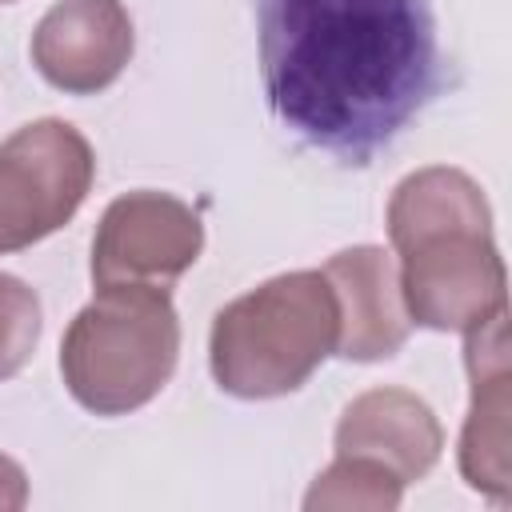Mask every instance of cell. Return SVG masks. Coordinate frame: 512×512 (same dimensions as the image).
I'll list each match as a JSON object with an SVG mask.
<instances>
[{
    "instance_id": "6da1fadb",
    "label": "cell",
    "mask_w": 512,
    "mask_h": 512,
    "mask_svg": "<svg viewBox=\"0 0 512 512\" xmlns=\"http://www.w3.org/2000/svg\"><path fill=\"white\" fill-rule=\"evenodd\" d=\"M428 0H260V76L276 120L316 152L368 164L436 92Z\"/></svg>"
},
{
    "instance_id": "7a4b0ae2",
    "label": "cell",
    "mask_w": 512,
    "mask_h": 512,
    "mask_svg": "<svg viewBox=\"0 0 512 512\" xmlns=\"http://www.w3.org/2000/svg\"><path fill=\"white\" fill-rule=\"evenodd\" d=\"M336 328L340 316L328 276L284 272L216 312L208 364L228 396H288L336 352Z\"/></svg>"
},
{
    "instance_id": "3957f363",
    "label": "cell",
    "mask_w": 512,
    "mask_h": 512,
    "mask_svg": "<svg viewBox=\"0 0 512 512\" xmlns=\"http://www.w3.org/2000/svg\"><path fill=\"white\" fill-rule=\"evenodd\" d=\"M176 356L180 316L168 288L108 284L72 316L60 344V376L80 408L124 416L160 396Z\"/></svg>"
},
{
    "instance_id": "277c9868",
    "label": "cell",
    "mask_w": 512,
    "mask_h": 512,
    "mask_svg": "<svg viewBox=\"0 0 512 512\" xmlns=\"http://www.w3.org/2000/svg\"><path fill=\"white\" fill-rule=\"evenodd\" d=\"M96 176L92 144L68 120L44 116L0 140V256L64 228Z\"/></svg>"
},
{
    "instance_id": "5b68a950",
    "label": "cell",
    "mask_w": 512,
    "mask_h": 512,
    "mask_svg": "<svg viewBox=\"0 0 512 512\" xmlns=\"http://www.w3.org/2000/svg\"><path fill=\"white\" fill-rule=\"evenodd\" d=\"M408 320L432 332H468L508 308V276L492 228L456 224L400 248Z\"/></svg>"
},
{
    "instance_id": "8992f818",
    "label": "cell",
    "mask_w": 512,
    "mask_h": 512,
    "mask_svg": "<svg viewBox=\"0 0 512 512\" xmlns=\"http://www.w3.org/2000/svg\"><path fill=\"white\" fill-rule=\"evenodd\" d=\"M204 224L172 192L116 196L92 236V284H148L172 288L200 256Z\"/></svg>"
},
{
    "instance_id": "52a82bcc",
    "label": "cell",
    "mask_w": 512,
    "mask_h": 512,
    "mask_svg": "<svg viewBox=\"0 0 512 512\" xmlns=\"http://www.w3.org/2000/svg\"><path fill=\"white\" fill-rule=\"evenodd\" d=\"M132 44V16L120 0H56L32 32V64L52 88L96 96L120 80Z\"/></svg>"
},
{
    "instance_id": "ba28073f",
    "label": "cell",
    "mask_w": 512,
    "mask_h": 512,
    "mask_svg": "<svg viewBox=\"0 0 512 512\" xmlns=\"http://www.w3.org/2000/svg\"><path fill=\"white\" fill-rule=\"evenodd\" d=\"M464 364L472 380V404L460 432V476L480 496L508 504L512 496V368H508V308L464 332Z\"/></svg>"
},
{
    "instance_id": "9c48e42d",
    "label": "cell",
    "mask_w": 512,
    "mask_h": 512,
    "mask_svg": "<svg viewBox=\"0 0 512 512\" xmlns=\"http://www.w3.org/2000/svg\"><path fill=\"white\" fill-rule=\"evenodd\" d=\"M320 272L332 284L336 316H340L336 356L356 360V364L396 356L412 332V320L404 308L400 268L392 252L376 244H356V248L336 252Z\"/></svg>"
},
{
    "instance_id": "30bf717a",
    "label": "cell",
    "mask_w": 512,
    "mask_h": 512,
    "mask_svg": "<svg viewBox=\"0 0 512 512\" xmlns=\"http://www.w3.org/2000/svg\"><path fill=\"white\" fill-rule=\"evenodd\" d=\"M444 448L436 412L408 388L360 392L336 424V456H364L396 472L404 484L424 480Z\"/></svg>"
},
{
    "instance_id": "8fae6325",
    "label": "cell",
    "mask_w": 512,
    "mask_h": 512,
    "mask_svg": "<svg viewBox=\"0 0 512 512\" xmlns=\"http://www.w3.org/2000/svg\"><path fill=\"white\" fill-rule=\"evenodd\" d=\"M456 224H476V228H492V208L484 188L448 164H432L420 172H408L392 200H388V240L400 252L404 244H412L416 236L440 232V228H456Z\"/></svg>"
},
{
    "instance_id": "7c38bea8",
    "label": "cell",
    "mask_w": 512,
    "mask_h": 512,
    "mask_svg": "<svg viewBox=\"0 0 512 512\" xmlns=\"http://www.w3.org/2000/svg\"><path fill=\"white\" fill-rule=\"evenodd\" d=\"M404 480L396 472H388L376 460L364 456H336L308 488L304 508L308 512H324V508H356V512H392L400 508L404 496Z\"/></svg>"
},
{
    "instance_id": "4fadbf2b",
    "label": "cell",
    "mask_w": 512,
    "mask_h": 512,
    "mask_svg": "<svg viewBox=\"0 0 512 512\" xmlns=\"http://www.w3.org/2000/svg\"><path fill=\"white\" fill-rule=\"evenodd\" d=\"M44 308L32 284L0 272V380H12L36 352Z\"/></svg>"
},
{
    "instance_id": "5bb4252c",
    "label": "cell",
    "mask_w": 512,
    "mask_h": 512,
    "mask_svg": "<svg viewBox=\"0 0 512 512\" xmlns=\"http://www.w3.org/2000/svg\"><path fill=\"white\" fill-rule=\"evenodd\" d=\"M28 504V476L24 468L0 452V512H20Z\"/></svg>"
},
{
    "instance_id": "9a60e30c",
    "label": "cell",
    "mask_w": 512,
    "mask_h": 512,
    "mask_svg": "<svg viewBox=\"0 0 512 512\" xmlns=\"http://www.w3.org/2000/svg\"><path fill=\"white\" fill-rule=\"evenodd\" d=\"M0 4H12V0H0Z\"/></svg>"
}]
</instances>
